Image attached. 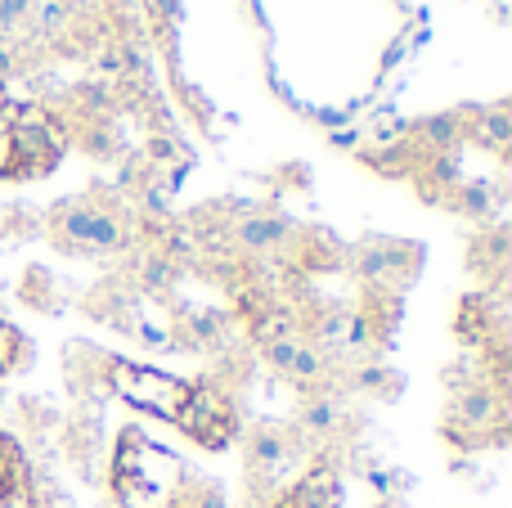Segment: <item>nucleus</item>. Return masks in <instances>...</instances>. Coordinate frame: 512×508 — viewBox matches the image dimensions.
Segmentation results:
<instances>
[{
  "mask_svg": "<svg viewBox=\"0 0 512 508\" xmlns=\"http://www.w3.org/2000/svg\"><path fill=\"white\" fill-rule=\"evenodd\" d=\"M108 387H113L126 405L149 410L167 423H176L180 410H185V401H189V383L162 374V369L131 365V360H113V365H108Z\"/></svg>",
  "mask_w": 512,
  "mask_h": 508,
  "instance_id": "nucleus-1",
  "label": "nucleus"
},
{
  "mask_svg": "<svg viewBox=\"0 0 512 508\" xmlns=\"http://www.w3.org/2000/svg\"><path fill=\"white\" fill-rule=\"evenodd\" d=\"M54 234H59L63 248L77 252H122L131 243L126 221L99 203H63L54 212Z\"/></svg>",
  "mask_w": 512,
  "mask_h": 508,
  "instance_id": "nucleus-2",
  "label": "nucleus"
},
{
  "mask_svg": "<svg viewBox=\"0 0 512 508\" xmlns=\"http://www.w3.org/2000/svg\"><path fill=\"white\" fill-rule=\"evenodd\" d=\"M176 428L189 432V437H194L198 446H207V450L230 446L234 441V405H230V396H225L221 387H212V383L189 387V401H185V410H180Z\"/></svg>",
  "mask_w": 512,
  "mask_h": 508,
  "instance_id": "nucleus-3",
  "label": "nucleus"
},
{
  "mask_svg": "<svg viewBox=\"0 0 512 508\" xmlns=\"http://www.w3.org/2000/svg\"><path fill=\"white\" fill-rule=\"evenodd\" d=\"M355 270L373 288L400 284V279H409L418 270V248L414 243H396V239H369L355 248Z\"/></svg>",
  "mask_w": 512,
  "mask_h": 508,
  "instance_id": "nucleus-4",
  "label": "nucleus"
},
{
  "mask_svg": "<svg viewBox=\"0 0 512 508\" xmlns=\"http://www.w3.org/2000/svg\"><path fill=\"white\" fill-rule=\"evenodd\" d=\"M14 153H18V176H36V171H50L63 153V131L59 122L50 126H14Z\"/></svg>",
  "mask_w": 512,
  "mask_h": 508,
  "instance_id": "nucleus-5",
  "label": "nucleus"
},
{
  "mask_svg": "<svg viewBox=\"0 0 512 508\" xmlns=\"http://www.w3.org/2000/svg\"><path fill=\"white\" fill-rule=\"evenodd\" d=\"M230 239L239 243L243 252H252V257H265V252H279L292 243V225L283 221V216L274 212H243L239 221H234Z\"/></svg>",
  "mask_w": 512,
  "mask_h": 508,
  "instance_id": "nucleus-6",
  "label": "nucleus"
},
{
  "mask_svg": "<svg viewBox=\"0 0 512 508\" xmlns=\"http://www.w3.org/2000/svg\"><path fill=\"white\" fill-rule=\"evenodd\" d=\"M292 455H297V446H292V437L283 428H256L248 437V464L261 482H279L283 468L292 464Z\"/></svg>",
  "mask_w": 512,
  "mask_h": 508,
  "instance_id": "nucleus-7",
  "label": "nucleus"
},
{
  "mask_svg": "<svg viewBox=\"0 0 512 508\" xmlns=\"http://www.w3.org/2000/svg\"><path fill=\"white\" fill-rule=\"evenodd\" d=\"M72 27H77V5L72 0H32L27 32L45 36V41H63Z\"/></svg>",
  "mask_w": 512,
  "mask_h": 508,
  "instance_id": "nucleus-8",
  "label": "nucleus"
},
{
  "mask_svg": "<svg viewBox=\"0 0 512 508\" xmlns=\"http://www.w3.org/2000/svg\"><path fill=\"white\" fill-rule=\"evenodd\" d=\"M301 437H310V441H328L333 432H342V423H346V410H342V401H337L333 392H324V396H315V401H306V410H301Z\"/></svg>",
  "mask_w": 512,
  "mask_h": 508,
  "instance_id": "nucleus-9",
  "label": "nucleus"
},
{
  "mask_svg": "<svg viewBox=\"0 0 512 508\" xmlns=\"http://www.w3.org/2000/svg\"><path fill=\"white\" fill-rule=\"evenodd\" d=\"M463 131H468L477 144H486V149L508 153V144H512V113H508V104L477 108V117H472V122H463Z\"/></svg>",
  "mask_w": 512,
  "mask_h": 508,
  "instance_id": "nucleus-10",
  "label": "nucleus"
},
{
  "mask_svg": "<svg viewBox=\"0 0 512 508\" xmlns=\"http://www.w3.org/2000/svg\"><path fill=\"white\" fill-rule=\"evenodd\" d=\"M328 374H333V360H328L310 338L297 342V351H292L288 369H283V378H292L297 387H324Z\"/></svg>",
  "mask_w": 512,
  "mask_h": 508,
  "instance_id": "nucleus-11",
  "label": "nucleus"
},
{
  "mask_svg": "<svg viewBox=\"0 0 512 508\" xmlns=\"http://www.w3.org/2000/svg\"><path fill=\"white\" fill-rule=\"evenodd\" d=\"M189 167V153L180 149L176 140H171L167 131H158V135H149V176H158V180H171L176 185V176Z\"/></svg>",
  "mask_w": 512,
  "mask_h": 508,
  "instance_id": "nucleus-12",
  "label": "nucleus"
},
{
  "mask_svg": "<svg viewBox=\"0 0 512 508\" xmlns=\"http://www.w3.org/2000/svg\"><path fill=\"white\" fill-rule=\"evenodd\" d=\"M414 140L427 149V158H432V153H450L454 144L463 140V122H459L454 113H445V117H427V122H418Z\"/></svg>",
  "mask_w": 512,
  "mask_h": 508,
  "instance_id": "nucleus-13",
  "label": "nucleus"
},
{
  "mask_svg": "<svg viewBox=\"0 0 512 508\" xmlns=\"http://www.w3.org/2000/svg\"><path fill=\"white\" fill-rule=\"evenodd\" d=\"M454 207H459L463 216H472V221H486V216H495V189L490 185H454Z\"/></svg>",
  "mask_w": 512,
  "mask_h": 508,
  "instance_id": "nucleus-14",
  "label": "nucleus"
},
{
  "mask_svg": "<svg viewBox=\"0 0 512 508\" xmlns=\"http://www.w3.org/2000/svg\"><path fill=\"white\" fill-rule=\"evenodd\" d=\"M171 279H176V261H171L167 252H149V257L140 261V284L149 288V293H167Z\"/></svg>",
  "mask_w": 512,
  "mask_h": 508,
  "instance_id": "nucleus-15",
  "label": "nucleus"
},
{
  "mask_svg": "<svg viewBox=\"0 0 512 508\" xmlns=\"http://www.w3.org/2000/svg\"><path fill=\"white\" fill-rule=\"evenodd\" d=\"M472 261H481L486 270H504L508 266V230H490L486 239L472 248Z\"/></svg>",
  "mask_w": 512,
  "mask_h": 508,
  "instance_id": "nucleus-16",
  "label": "nucleus"
},
{
  "mask_svg": "<svg viewBox=\"0 0 512 508\" xmlns=\"http://www.w3.org/2000/svg\"><path fill=\"white\" fill-rule=\"evenodd\" d=\"M77 104L81 113H108L117 104V90L108 81H86V86H77Z\"/></svg>",
  "mask_w": 512,
  "mask_h": 508,
  "instance_id": "nucleus-17",
  "label": "nucleus"
},
{
  "mask_svg": "<svg viewBox=\"0 0 512 508\" xmlns=\"http://www.w3.org/2000/svg\"><path fill=\"white\" fill-rule=\"evenodd\" d=\"M27 14H32V0H0V36L14 41L18 32H27Z\"/></svg>",
  "mask_w": 512,
  "mask_h": 508,
  "instance_id": "nucleus-18",
  "label": "nucleus"
},
{
  "mask_svg": "<svg viewBox=\"0 0 512 508\" xmlns=\"http://www.w3.org/2000/svg\"><path fill=\"white\" fill-rule=\"evenodd\" d=\"M144 23L171 32V27L180 23V0H144Z\"/></svg>",
  "mask_w": 512,
  "mask_h": 508,
  "instance_id": "nucleus-19",
  "label": "nucleus"
},
{
  "mask_svg": "<svg viewBox=\"0 0 512 508\" xmlns=\"http://www.w3.org/2000/svg\"><path fill=\"white\" fill-rule=\"evenodd\" d=\"M108 14L117 18V27H140L144 23V0H104Z\"/></svg>",
  "mask_w": 512,
  "mask_h": 508,
  "instance_id": "nucleus-20",
  "label": "nucleus"
},
{
  "mask_svg": "<svg viewBox=\"0 0 512 508\" xmlns=\"http://www.w3.org/2000/svg\"><path fill=\"white\" fill-rule=\"evenodd\" d=\"M355 387H360V392H391V374L382 365H364L360 374H355Z\"/></svg>",
  "mask_w": 512,
  "mask_h": 508,
  "instance_id": "nucleus-21",
  "label": "nucleus"
},
{
  "mask_svg": "<svg viewBox=\"0 0 512 508\" xmlns=\"http://www.w3.org/2000/svg\"><path fill=\"white\" fill-rule=\"evenodd\" d=\"M0 176H18V153H14V135L0 131Z\"/></svg>",
  "mask_w": 512,
  "mask_h": 508,
  "instance_id": "nucleus-22",
  "label": "nucleus"
},
{
  "mask_svg": "<svg viewBox=\"0 0 512 508\" xmlns=\"http://www.w3.org/2000/svg\"><path fill=\"white\" fill-rule=\"evenodd\" d=\"M189 508H225V495L216 486H198V491H189Z\"/></svg>",
  "mask_w": 512,
  "mask_h": 508,
  "instance_id": "nucleus-23",
  "label": "nucleus"
},
{
  "mask_svg": "<svg viewBox=\"0 0 512 508\" xmlns=\"http://www.w3.org/2000/svg\"><path fill=\"white\" fill-rule=\"evenodd\" d=\"M14 68H18V50H14V41H5V36H0V77H9Z\"/></svg>",
  "mask_w": 512,
  "mask_h": 508,
  "instance_id": "nucleus-24",
  "label": "nucleus"
}]
</instances>
